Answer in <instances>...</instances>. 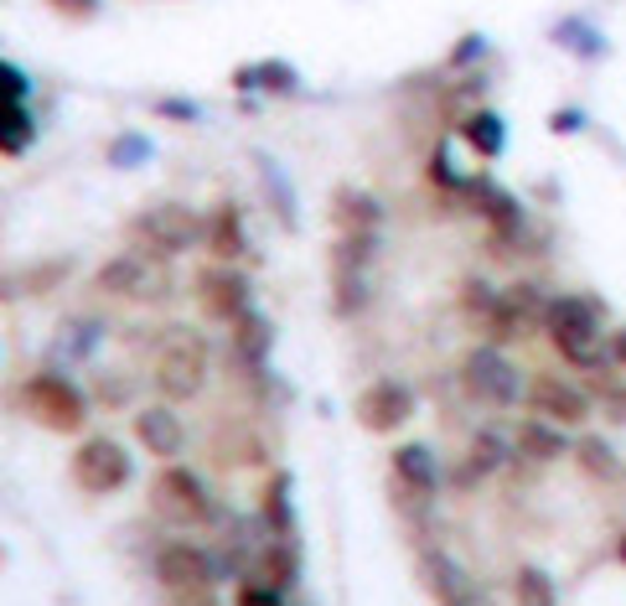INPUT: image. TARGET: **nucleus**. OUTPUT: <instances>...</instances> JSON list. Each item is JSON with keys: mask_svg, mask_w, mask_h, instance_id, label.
<instances>
[{"mask_svg": "<svg viewBox=\"0 0 626 606\" xmlns=\"http://www.w3.org/2000/svg\"><path fill=\"white\" fill-rule=\"evenodd\" d=\"M544 327H549L554 348L559 358L575 368H600L612 352L600 342V321H596V306L580 301V296H559V301L544 306Z\"/></svg>", "mask_w": 626, "mask_h": 606, "instance_id": "obj_1", "label": "nucleus"}, {"mask_svg": "<svg viewBox=\"0 0 626 606\" xmlns=\"http://www.w3.org/2000/svg\"><path fill=\"white\" fill-rule=\"evenodd\" d=\"M208 384V342L192 327H171L156 348V389L166 399H192Z\"/></svg>", "mask_w": 626, "mask_h": 606, "instance_id": "obj_2", "label": "nucleus"}, {"mask_svg": "<svg viewBox=\"0 0 626 606\" xmlns=\"http://www.w3.org/2000/svg\"><path fill=\"white\" fill-rule=\"evenodd\" d=\"M99 290L109 296H125V301H166L171 296V270H166V259L156 249H135V255H120L109 259L105 270H99Z\"/></svg>", "mask_w": 626, "mask_h": 606, "instance_id": "obj_3", "label": "nucleus"}, {"mask_svg": "<svg viewBox=\"0 0 626 606\" xmlns=\"http://www.w3.org/2000/svg\"><path fill=\"white\" fill-rule=\"evenodd\" d=\"M21 405H27L31 420L47 425V430H58V436H73V430H83V420H89L83 395H78L62 374H37V379L21 389Z\"/></svg>", "mask_w": 626, "mask_h": 606, "instance_id": "obj_4", "label": "nucleus"}, {"mask_svg": "<svg viewBox=\"0 0 626 606\" xmlns=\"http://www.w3.org/2000/svg\"><path fill=\"white\" fill-rule=\"evenodd\" d=\"M202 218H197L192 208H181V202H156L150 212H140L130 223V234L146 249H156V255H181V249H192L197 239H202Z\"/></svg>", "mask_w": 626, "mask_h": 606, "instance_id": "obj_5", "label": "nucleus"}, {"mask_svg": "<svg viewBox=\"0 0 626 606\" xmlns=\"http://www.w3.org/2000/svg\"><path fill=\"white\" fill-rule=\"evenodd\" d=\"M130 477H135V461L120 440L93 436L73 451V483L83 487V493H120Z\"/></svg>", "mask_w": 626, "mask_h": 606, "instance_id": "obj_6", "label": "nucleus"}, {"mask_svg": "<svg viewBox=\"0 0 626 606\" xmlns=\"http://www.w3.org/2000/svg\"><path fill=\"white\" fill-rule=\"evenodd\" d=\"M461 384H466V395L481 399V405H493V409L518 405V395H523L518 368L507 364L503 352H493V348L466 352V364H461Z\"/></svg>", "mask_w": 626, "mask_h": 606, "instance_id": "obj_7", "label": "nucleus"}, {"mask_svg": "<svg viewBox=\"0 0 626 606\" xmlns=\"http://www.w3.org/2000/svg\"><path fill=\"white\" fill-rule=\"evenodd\" d=\"M156 580H161L171 596H181V602H208L218 570H212V560L202 555V549L166 545L161 555H156Z\"/></svg>", "mask_w": 626, "mask_h": 606, "instance_id": "obj_8", "label": "nucleus"}, {"mask_svg": "<svg viewBox=\"0 0 626 606\" xmlns=\"http://www.w3.org/2000/svg\"><path fill=\"white\" fill-rule=\"evenodd\" d=\"M409 415H415V395L399 379H378L358 395V425L374 430V436H394Z\"/></svg>", "mask_w": 626, "mask_h": 606, "instance_id": "obj_9", "label": "nucleus"}, {"mask_svg": "<svg viewBox=\"0 0 626 606\" xmlns=\"http://www.w3.org/2000/svg\"><path fill=\"white\" fill-rule=\"evenodd\" d=\"M156 508L171 514L177 524H202V518L212 514V498H208V487L197 483L192 471L166 467L161 477H156Z\"/></svg>", "mask_w": 626, "mask_h": 606, "instance_id": "obj_10", "label": "nucleus"}, {"mask_svg": "<svg viewBox=\"0 0 626 606\" xmlns=\"http://www.w3.org/2000/svg\"><path fill=\"white\" fill-rule=\"evenodd\" d=\"M192 290H197V306H202V317H212V321H233L239 311H249V280H244L239 270H202L192 280Z\"/></svg>", "mask_w": 626, "mask_h": 606, "instance_id": "obj_11", "label": "nucleus"}, {"mask_svg": "<svg viewBox=\"0 0 626 606\" xmlns=\"http://www.w3.org/2000/svg\"><path fill=\"white\" fill-rule=\"evenodd\" d=\"M544 296H538L534 286H513L503 290V296H493V306H487V317H493V332L497 337H518L528 332V327H538L544 321Z\"/></svg>", "mask_w": 626, "mask_h": 606, "instance_id": "obj_12", "label": "nucleus"}, {"mask_svg": "<svg viewBox=\"0 0 626 606\" xmlns=\"http://www.w3.org/2000/svg\"><path fill=\"white\" fill-rule=\"evenodd\" d=\"M528 405H534V415H544V420H554V425H580L585 415H590V399H585L580 389H569V384L549 379V374L528 384Z\"/></svg>", "mask_w": 626, "mask_h": 606, "instance_id": "obj_13", "label": "nucleus"}, {"mask_svg": "<svg viewBox=\"0 0 626 606\" xmlns=\"http://www.w3.org/2000/svg\"><path fill=\"white\" fill-rule=\"evenodd\" d=\"M466 192H471V202L481 208V218L493 223L497 239H518L523 234V208L513 192H503L497 182H466Z\"/></svg>", "mask_w": 626, "mask_h": 606, "instance_id": "obj_14", "label": "nucleus"}, {"mask_svg": "<svg viewBox=\"0 0 626 606\" xmlns=\"http://www.w3.org/2000/svg\"><path fill=\"white\" fill-rule=\"evenodd\" d=\"M135 436L146 440L156 456H177L181 446H187V430H181V420L171 415V409H161V405L140 409V420H135Z\"/></svg>", "mask_w": 626, "mask_h": 606, "instance_id": "obj_15", "label": "nucleus"}, {"mask_svg": "<svg viewBox=\"0 0 626 606\" xmlns=\"http://www.w3.org/2000/svg\"><path fill=\"white\" fill-rule=\"evenodd\" d=\"M269 342H275V327H269V321L259 317L254 306L233 317V352H239L249 368H259L269 358Z\"/></svg>", "mask_w": 626, "mask_h": 606, "instance_id": "obj_16", "label": "nucleus"}, {"mask_svg": "<svg viewBox=\"0 0 626 606\" xmlns=\"http://www.w3.org/2000/svg\"><path fill=\"white\" fill-rule=\"evenodd\" d=\"M394 477H399L404 487H419V493H435V487H440V467H435L430 446H419V440H409V446H399V451H394Z\"/></svg>", "mask_w": 626, "mask_h": 606, "instance_id": "obj_17", "label": "nucleus"}, {"mask_svg": "<svg viewBox=\"0 0 626 606\" xmlns=\"http://www.w3.org/2000/svg\"><path fill=\"white\" fill-rule=\"evenodd\" d=\"M202 239H208V249L218 259H233L244 249V212L233 208V202H223V208H212L208 228H202Z\"/></svg>", "mask_w": 626, "mask_h": 606, "instance_id": "obj_18", "label": "nucleus"}, {"mask_svg": "<svg viewBox=\"0 0 626 606\" xmlns=\"http://www.w3.org/2000/svg\"><path fill=\"white\" fill-rule=\"evenodd\" d=\"M461 136H466V146H471L477 156H503L507 125H503V115H493V109H477V115H466Z\"/></svg>", "mask_w": 626, "mask_h": 606, "instance_id": "obj_19", "label": "nucleus"}, {"mask_svg": "<svg viewBox=\"0 0 626 606\" xmlns=\"http://www.w3.org/2000/svg\"><path fill=\"white\" fill-rule=\"evenodd\" d=\"M233 83L239 89H265V93H296L300 78L290 62H254V68H239L233 73Z\"/></svg>", "mask_w": 626, "mask_h": 606, "instance_id": "obj_20", "label": "nucleus"}, {"mask_svg": "<svg viewBox=\"0 0 626 606\" xmlns=\"http://www.w3.org/2000/svg\"><path fill=\"white\" fill-rule=\"evenodd\" d=\"M565 430H554V420H528L518 430V451L528 461H554V456H565Z\"/></svg>", "mask_w": 626, "mask_h": 606, "instance_id": "obj_21", "label": "nucleus"}, {"mask_svg": "<svg viewBox=\"0 0 626 606\" xmlns=\"http://www.w3.org/2000/svg\"><path fill=\"white\" fill-rule=\"evenodd\" d=\"M265 524H269V534H280V539L296 534V503H290V477H285V471L265 493Z\"/></svg>", "mask_w": 626, "mask_h": 606, "instance_id": "obj_22", "label": "nucleus"}, {"mask_svg": "<svg viewBox=\"0 0 626 606\" xmlns=\"http://www.w3.org/2000/svg\"><path fill=\"white\" fill-rule=\"evenodd\" d=\"M554 42L569 47V52H575V58H585V62L606 58V37H600L590 21H559V27H554Z\"/></svg>", "mask_w": 626, "mask_h": 606, "instance_id": "obj_23", "label": "nucleus"}, {"mask_svg": "<svg viewBox=\"0 0 626 606\" xmlns=\"http://www.w3.org/2000/svg\"><path fill=\"white\" fill-rule=\"evenodd\" d=\"M378 202L368 198V192H337V223L347 228V234H374L378 228Z\"/></svg>", "mask_w": 626, "mask_h": 606, "instance_id": "obj_24", "label": "nucleus"}, {"mask_svg": "<svg viewBox=\"0 0 626 606\" xmlns=\"http://www.w3.org/2000/svg\"><path fill=\"white\" fill-rule=\"evenodd\" d=\"M37 136V125H31L27 105H0V156H21Z\"/></svg>", "mask_w": 626, "mask_h": 606, "instance_id": "obj_25", "label": "nucleus"}, {"mask_svg": "<svg viewBox=\"0 0 626 606\" xmlns=\"http://www.w3.org/2000/svg\"><path fill=\"white\" fill-rule=\"evenodd\" d=\"M259 177H265V187H269V202L280 208V223L285 228H296L300 223V212H296V198H290V182H285V171L269 161V156H259Z\"/></svg>", "mask_w": 626, "mask_h": 606, "instance_id": "obj_26", "label": "nucleus"}, {"mask_svg": "<svg viewBox=\"0 0 626 606\" xmlns=\"http://www.w3.org/2000/svg\"><path fill=\"white\" fill-rule=\"evenodd\" d=\"M425 565H430V580H435V596H440V602H471V596H477L461 580V570L446 560V555H430Z\"/></svg>", "mask_w": 626, "mask_h": 606, "instance_id": "obj_27", "label": "nucleus"}, {"mask_svg": "<svg viewBox=\"0 0 626 606\" xmlns=\"http://www.w3.org/2000/svg\"><path fill=\"white\" fill-rule=\"evenodd\" d=\"M507 456V446H503V436L497 430H481L477 436V446H471V461H466V471H461V483H471V477H487V471H497V461Z\"/></svg>", "mask_w": 626, "mask_h": 606, "instance_id": "obj_28", "label": "nucleus"}, {"mask_svg": "<svg viewBox=\"0 0 626 606\" xmlns=\"http://www.w3.org/2000/svg\"><path fill=\"white\" fill-rule=\"evenodd\" d=\"M296 565H300V555L290 545H275L265 555V570H269V580H280V592H285V586H296V576H300Z\"/></svg>", "mask_w": 626, "mask_h": 606, "instance_id": "obj_29", "label": "nucleus"}, {"mask_svg": "<svg viewBox=\"0 0 626 606\" xmlns=\"http://www.w3.org/2000/svg\"><path fill=\"white\" fill-rule=\"evenodd\" d=\"M146 156H150V140L146 136H120L115 146H109V161H115V167H140Z\"/></svg>", "mask_w": 626, "mask_h": 606, "instance_id": "obj_30", "label": "nucleus"}, {"mask_svg": "<svg viewBox=\"0 0 626 606\" xmlns=\"http://www.w3.org/2000/svg\"><path fill=\"white\" fill-rule=\"evenodd\" d=\"M27 99V73L16 62H0V105H21Z\"/></svg>", "mask_w": 626, "mask_h": 606, "instance_id": "obj_31", "label": "nucleus"}, {"mask_svg": "<svg viewBox=\"0 0 626 606\" xmlns=\"http://www.w3.org/2000/svg\"><path fill=\"white\" fill-rule=\"evenodd\" d=\"M518 602H554V586L544 570H523L518 576Z\"/></svg>", "mask_w": 626, "mask_h": 606, "instance_id": "obj_32", "label": "nucleus"}, {"mask_svg": "<svg viewBox=\"0 0 626 606\" xmlns=\"http://www.w3.org/2000/svg\"><path fill=\"white\" fill-rule=\"evenodd\" d=\"M580 461L596 471V477H600V471H616V456H612V446H606V440H580Z\"/></svg>", "mask_w": 626, "mask_h": 606, "instance_id": "obj_33", "label": "nucleus"}, {"mask_svg": "<svg viewBox=\"0 0 626 606\" xmlns=\"http://www.w3.org/2000/svg\"><path fill=\"white\" fill-rule=\"evenodd\" d=\"M430 177L440 187H450V192H466V177L456 167H450V156H446V146H440V151H435V161H430Z\"/></svg>", "mask_w": 626, "mask_h": 606, "instance_id": "obj_34", "label": "nucleus"}, {"mask_svg": "<svg viewBox=\"0 0 626 606\" xmlns=\"http://www.w3.org/2000/svg\"><path fill=\"white\" fill-rule=\"evenodd\" d=\"M549 130L554 136H575V130H585V115L580 109H559V115L549 120Z\"/></svg>", "mask_w": 626, "mask_h": 606, "instance_id": "obj_35", "label": "nucleus"}, {"mask_svg": "<svg viewBox=\"0 0 626 606\" xmlns=\"http://www.w3.org/2000/svg\"><path fill=\"white\" fill-rule=\"evenodd\" d=\"M481 52H487V42H481V37H466V42L450 52V68H466V62H477Z\"/></svg>", "mask_w": 626, "mask_h": 606, "instance_id": "obj_36", "label": "nucleus"}, {"mask_svg": "<svg viewBox=\"0 0 626 606\" xmlns=\"http://www.w3.org/2000/svg\"><path fill=\"white\" fill-rule=\"evenodd\" d=\"M52 11H62V16H78V21H89V16L99 11V0H52Z\"/></svg>", "mask_w": 626, "mask_h": 606, "instance_id": "obj_37", "label": "nucleus"}, {"mask_svg": "<svg viewBox=\"0 0 626 606\" xmlns=\"http://www.w3.org/2000/svg\"><path fill=\"white\" fill-rule=\"evenodd\" d=\"M239 596H244V602H254V606H280L285 592H280V586H265V592H259V586H244Z\"/></svg>", "mask_w": 626, "mask_h": 606, "instance_id": "obj_38", "label": "nucleus"}, {"mask_svg": "<svg viewBox=\"0 0 626 606\" xmlns=\"http://www.w3.org/2000/svg\"><path fill=\"white\" fill-rule=\"evenodd\" d=\"M161 115H171V120H197L202 109H197V105H187V99H166V105H161Z\"/></svg>", "mask_w": 626, "mask_h": 606, "instance_id": "obj_39", "label": "nucleus"}, {"mask_svg": "<svg viewBox=\"0 0 626 606\" xmlns=\"http://www.w3.org/2000/svg\"><path fill=\"white\" fill-rule=\"evenodd\" d=\"M606 352H612L616 364H626V327H622V332L612 337V342H606Z\"/></svg>", "mask_w": 626, "mask_h": 606, "instance_id": "obj_40", "label": "nucleus"}, {"mask_svg": "<svg viewBox=\"0 0 626 606\" xmlns=\"http://www.w3.org/2000/svg\"><path fill=\"white\" fill-rule=\"evenodd\" d=\"M612 415L616 420H626V395H612Z\"/></svg>", "mask_w": 626, "mask_h": 606, "instance_id": "obj_41", "label": "nucleus"}, {"mask_svg": "<svg viewBox=\"0 0 626 606\" xmlns=\"http://www.w3.org/2000/svg\"><path fill=\"white\" fill-rule=\"evenodd\" d=\"M622 560H626V539H622Z\"/></svg>", "mask_w": 626, "mask_h": 606, "instance_id": "obj_42", "label": "nucleus"}]
</instances>
